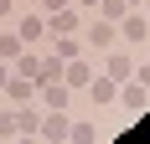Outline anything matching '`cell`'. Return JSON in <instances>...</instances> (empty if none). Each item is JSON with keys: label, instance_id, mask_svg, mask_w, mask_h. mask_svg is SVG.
<instances>
[{"label": "cell", "instance_id": "6da1fadb", "mask_svg": "<svg viewBox=\"0 0 150 144\" xmlns=\"http://www.w3.org/2000/svg\"><path fill=\"white\" fill-rule=\"evenodd\" d=\"M119 31H124V36H129V41H145V36H150V26H145V21H140L135 10H124V21H119Z\"/></svg>", "mask_w": 150, "mask_h": 144}, {"label": "cell", "instance_id": "ba28073f", "mask_svg": "<svg viewBox=\"0 0 150 144\" xmlns=\"http://www.w3.org/2000/svg\"><path fill=\"white\" fill-rule=\"evenodd\" d=\"M129 72H135V62H129V57H109V77H114V82H124Z\"/></svg>", "mask_w": 150, "mask_h": 144}, {"label": "cell", "instance_id": "9c48e42d", "mask_svg": "<svg viewBox=\"0 0 150 144\" xmlns=\"http://www.w3.org/2000/svg\"><path fill=\"white\" fill-rule=\"evenodd\" d=\"M93 98H98V103H114V98H119V82H114V77H109V82H93Z\"/></svg>", "mask_w": 150, "mask_h": 144}, {"label": "cell", "instance_id": "9a60e30c", "mask_svg": "<svg viewBox=\"0 0 150 144\" xmlns=\"http://www.w3.org/2000/svg\"><path fill=\"white\" fill-rule=\"evenodd\" d=\"M5 134H16V113L11 108H0V139H5Z\"/></svg>", "mask_w": 150, "mask_h": 144}, {"label": "cell", "instance_id": "3957f363", "mask_svg": "<svg viewBox=\"0 0 150 144\" xmlns=\"http://www.w3.org/2000/svg\"><path fill=\"white\" fill-rule=\"evenodd\" d=\"M119 103H124V108H135V113H140V108H145V103H150V98H145V82H140V87H135V82H124V87H119Z\"/></svg>", "mask_w": 150, "mask_h": 144}, {"label": "cell", "instance_id": "30bf717a", "mask_svg": "<svg viewBox=\"0 0 150 144\" xmlns=\"http://www.w3.org/2000/svg\"><path fill=\"white\" fill-rule=\"evenodd\" d=\"M73 26H78V15H73V10H57V15H52V31H57V36H67Z\"/></svg>", "mask_w": 150, "mask_h": 144}, {"label": "cell", "instance_id": "d6986e66", "mask_svg": "<svg viewBox=\"0 0 150 144\" xmlns=\"http://www.w3.org/2000/svg\"><path fill=\"white\" fill-rule=\"evenodd\" d=\"M124 5H140V0H124Z\"/></svg>", "mask_w": 150, "mask_h": 144}, {"label": "cell", "instance_id": "52a82bcc", "mask_svg": "<svg viewBox=\"0 0 150 144\" xmlns=\"http://www.w3.org/2000/svg\"><path fill=\"white\" fill-rule=\"evenodd\" d=\"M42 103H47V108H67V87H52V82H47L42 87Z\"/></svg>", "mask_w": 150, "mask_h": 144}, {"label": "cell", "instance_id": "4fadbf2b", "mask_svg": "<svg viewBox=\"0 0 150 144\" xmlns=\"http://www.w3.org/2000/svg\"><path fill=\"white\" fill-rule=\"evenodd\" d=\"M16 129H26V134H31V129H42V118H36V113H16Z\"/></svg>", "mask_w": 150, "mask_h": 144}, {"label": "cell", "instance_id": "2e32d148", "mask_svg": "<svg viewBox=\"0 0 150 144\" xmlns=\"http://www.w3.org/2000/svg\"><path fill=\"white\" fill-rule=\"evenodd\" d=\"M62 5H67V0H47V10H62Z\"/></svg>", "mask_w": 150, "mask_h": 144}, {"label": "cell", "instance_id": "7a4b0ae2", "mask_svg": "<svg viewBox=\"0 0 150 144\" xmlns=\"http://www.w3.org/2000/svg\"><path fill=\"white\" fill-rule=\"evenodd\" d=\"M67 129H73V124L62 118V108H52V113L42 118V134H47V139H62V134H67Z\"/></svg>", "mask_w": 150, "mask_h": 144}, {"label": "cell", "instance_id": "5b68a950", "mask_svg": "<svg viewBox=\"0 0 150 144\" xmlns=\"http://www.w3.org/2000/svg\"><path fill=\"white\" fill-rule=\"evenodd\" d=\"M62 77H67V87H83V82H93V72L83 67V62H73V67H62Z\"/></svg>", "mask_w": 150, "mask_h": 144}, {"label": "cell", "instance_id": "5bb4252c", "mask_svg": "<svg viewBox=\"0 0 150 144\" xmlns=\"http://www.w3.org/2000/svg\"><path fill=\"white\" fill-rule=\"evenodd\" d=\"M98 10H104V15H124L129 5H124V0H98Z\"/></svg>", "mask_w": 150, "mask_h": 144}, {"label": "cell", "instance_id": "8992f818", "mask_svg": "<svg viewBox=\"0 0 150 144\" xmlns=\"http://www.w3.org/2000/svg\"><path fill=\"white\" fill-rule=\"evenodd\" d=\"M21 46H26V41H21L16 31H5V36H0V57H5V62H11V57H21Z\"/></svg>", "mask_w": 150, "mask_h": 144}, {"label": "cell", "instance_id": "277c9868", "mask_svg": "<svg viewBox=\"0 0 150 144\" xmlns=\"http://www.w3.org/2000/svg\"><path fill=\"white\" fill-rule=\"evenodd\" d=\"M42 31H47V21H42V15H26V21H21V31H16V36H21V41H36Z\"/></svg>", "mask_w": 150, "mask_h": 144}, {"label": "cell", "instance_id": "8fae6325", "mask_svg": "<svg viewBox=\"0 0 150 144\" xmlns=\"http://www.w3.org/2000/svg\"><path fill=\"white\" fill-rule=\"evenodd\" d=\"M88 41H93V46H109V41H114V26H93Z\"/></svg>", "mask_w": 150, "mask_h": 144}, {"label": "cell", "instance_id": "7c38bea8", "mask_svg": "<svg viewBox=\"0 0 150 144\" xmlns=\"http://www.w3.org/2000/svg\"><path fill=\"white\" fill-rule=\"evenodd\" d=\"M57 57H62V62H73V57H78V41H73V36H62V41H57Z\"/></svg>", "mask_w": 150, "mask_h": 144}, {"label": "cell", "instance_id": "ac0fdd59", "mask_svg": "<svg viewBox=\"0 0 150 144\" xmlns=\"http://www.w3.org/2000/svg\"><path fill=\"white\" fill-rule=\"evenodd\" d=\"M5 77H11V72H5V67H0V87H5Z\"/></svg>", "mask_w": 150, "mask_h": 144}, {"label": "cell", "instance_id": "e0dca14e", "mask_svg": "<svg viewBox=\"0 0 150 144\" xmlns=\"http://www.w3.org/2000/svg\"><path fill=\"white\" fill-rule=\"evenodd\" d=\"M0 15H11V0H0Z\"/></svg>", "mask_w": 150, "mask_h": 144}]
</instances>
